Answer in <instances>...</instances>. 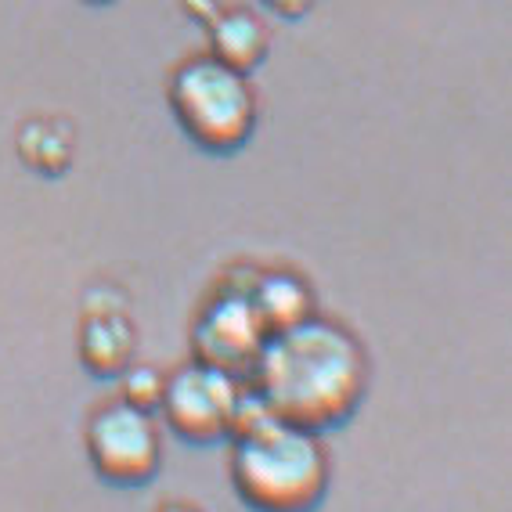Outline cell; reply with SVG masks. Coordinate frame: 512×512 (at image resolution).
<instances>
[{
	"mask_svg": "<svg viewBox=\"0 0 512 512\" xmlns=\"http://www.w3.org/2000/svg\"><path fill=\"white\" fill-rule=\"evenodd\" d=\"M210 40L213 58L242 76L256 69L267 55V29L249 11H220L210 22Z\"/></svg>",
	"mask_w": 512,
	"mask_h": 512,
	"instance_id": "9c48e42d",
	"label": "cell"
},
{
	"mask_svg": "<svg viewBox=\"0 0 512 512\" xmlns=\"http://www.w3.org/2000/svg\"><path fill=\"white\" fill-rule=\"evenodd\" d=\"M163 386L166 375L152 365H130L127 372L119 375V401L138 408V412H159V401H163Z\"/></svg>",
	"mask_w": 512,
	"mask_h": 512,
	"instance_id": "8fae6325",
	"label": "cell"
},
{
	"mask_svg": "<svg viewBox=\"0 0 512 512\" xmlns=\"http://www.w3.org/2000/svg\"><path fill=\"white\" fill-rule=\"evenodd\" d=\"M19 159L40 177H62L76 156L73 130L65 127L62 119H26L19 130Z\"/></svg>",
	"mask_w": 512,
	"mask_h": 512,
	"instance_id": "30bf717a",
	"label": "cell"
},
{
	"mask_svg": "<svg viewBox=\"0 0 512 512\" xmlns=\"http://www.w3.org/2000/svg\"><path fill=\"white\" fill-rule=\"evenodd\" d=\"M264 343L267 329L256 314L253 300H249V293H235V289H220L206 303V311L199 314L192 329L195 361L235 375L238 383L249 379Z\"/></svg>",
	"mask_w": 512,
	"mask_h": 512,
	"instance_id": "8992f818",
	"label": "cell"
},
{
	"mask_svg": "<svg viewBox=\"0 0 512 512\" xmlns=\"http://www.w3.org/2000/svg\"><path fill=\"white\" fill-rule=\"evenodd\" d=\"M83 4H91V8H105V4H112V0H83Z\"/></svg>",
	"mask_w": 512,
	"mask_h": 512,
	"instance_id": "5bb4252c",
	"label": "cell"
},
{
	"mask_svg": "<svg viewBox=\"0 0 512 512\" xmlns=\"http://www.w3.org/2000/svg\"><path fill=\"white\" fill-rule=\"evenodd\" d=\"M260 4L278 11V15H285V19H303V15L314 8V0H260Z\"/></svg>",
	"mask_w": 512,
	"mask_h": 512,
	"instance_id": "7c38bea8",
	"label": "cell"
},
{
	"mask_svg": "<svg viewBox=\"0 0 512 512\" xmlns=\"http://www.w3.org/2000/svg\"><path fill=\"white\" fill-rule=\"evenodd\" d=\"M332 466L318 433L271 419L231 440V487L249 512H314L329 494Z\"/></svg>",
	"mask_w": 512,
	"mask_h": 512,
	"instance_id": "7a4b0ae2",
	"label": "cell"
},
{
	"mask_svg": "<svg viewBox=\"0 0 512 512\" xmlns=\"http://www.w3.org/2000/svg\"><path fill=\"white\" fill-rule=\"evenodd\" d=\"M170 109L177 127L210 156H235L253 138L256 98L249 80L217 58H192L170 80Z\"/></svg>",
	"mask_w": 512,
	"mask_h": 512,
	"instance_id": "3957f363",
	"label": "cell"
},
{
	"mask_svg": "<svg viewBox=\"0 0 512 512\" xmlns=\"http://www.w3.org/2000/svg\"><path fill=\"white\" fill-rule=\"evenodd\" d=\"M246 383L278 422L321 437L357 415L368 390V361L343 325L307 318L267 336Z\"/></svg>",
	"mask_w": 512,
	"mask_h": 512,
	"instance_id": "6da1fadb",
	"label": "cell"
},
{
	"mask_svg": "<svg viewBox=\"0 0 512 512\" xmlns=\"http://www.w3.org/2000/svg\"><path fill=\"white\" fill-rule=\"evenodd\" d=\"M134 325L123 307L116 311H83L80 325V361L94 379H119L134 365Z\"/></svg>",
	"mask_w": 512,
	"mask_h": 512,
	"instance_id": "52a82bcc",
	"label": "cell"
},
{
	"mask_svg": "<svg viewBox=\"0 0 512 512\" xmlns=\"http://www.w3.org/2000/svg\"><path fill=\"white\" fill-rule=\"evenodd\" d=\"M238 390L242 383L235 375L192 361L166 379L159 412L177 440L192 444V448H213L220 440H228V422Z\"/></svg>",
	"mask_w": 512,
	"mask_h": 512,
	"instance_id": "5b68a950",
	"label": "cell"
},
{
	"mask_svg": "<svg viewBox=\"0 0 512 512\" xmlns=\"http://www.w3.org/2000/svg\"><path fill=\"white\" fill-rule=\"evenodd\" d=\"M249 300H253L256 314L264 321L267 336L314 318L311 285L303 282L300 275H293V271H264V275H256L253 289H249Z\"/></svg>",
	"mask_w": 512,
	"mask_h": 512,
	"instance_id": "ba28073f",
	"label": "cell"
},
{
	"mask_svg": "<svg viewBox=\"0 0 512 512\" xmlns=\"http://www.w3.org/2000/svg\"><path fill=\"white\" fill-rule=\"evenodd\" d=\"M87 458L109 487H145L163 466V444L152 415L116 401L87 422Z\"/></svg>",
	"mask_w": 512,
	"mask_h": 512,
	"instance_id": "277c9868",
	"label": "cell"
},
{
	"mask_svg": "<svg viewBox=\"0 0 512 512\" xmlns=\"http://www.w3.org/2000/svg\"><path fill=\"white\" fill-rule=\"evenodd\" d=\"M163 512H199V509H195V505H166Z\"/></svg>",
	"mask_w": 512,
	"mask_h": 512,
	"instance_id": "4fadbf2b",
	"label": "cell"
}]
</instances>
